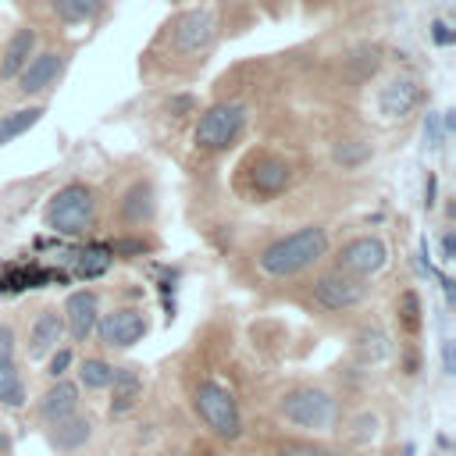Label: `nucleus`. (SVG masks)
<instances>
[{"label": "nucleus", "instance_id": "f257e3e1", "mask_svg": "<svg viewBox=\"0 0 456 456\" xmlns=\"http://www.w3.org/2000/svg\"><path fill=\"white\" fill-rule=\"evenodd\" d=\"M328 228L324 224H303L274 242H267L256 256L260 271L271 278H292L306 267H314L321 256H328Z\"/></svg>", "mask_w": 456, "mask_h": 456}, {"label": "nucleus", "instance_id": "f03ea898", "mask_svg": "<svg viewBox=\"0 0 456 456\" xmlns=\"http://www.w3.org/2000/svg\"><path fill=\"white\" fill-rule=\"evenodd\" d=\"M43 221H46L50 232H57L64 239H82L96 224V196H93V189L82 185V182L61 185L50 196Z\"/></svg>", "mask_w": 456, "mask_h": 456}, {"label": "nucleus", "instance_id": "7ed1b4c3", "mask_svg": "<svg viewBox=\"0 0 456 456\" xmlns=\"http://www.w3.org/2000/svg\"><path fill=\"white\" fill-rule=\"evenodd\" d=\"M192 410L200 413V420L224 442H235L242 435V410L235 403V395L214 381V378H203L196 388H192Z\"/></svg>", "mask_w": 456, "mask_h": 456}, {"label": "nucleus", "instance_id": "20e7f679", "mask_svg": "<svg viewBox=\"0 0 456 456\" xmlns=\"http://www.w3.org/2000/svg\"><path fill=\"white\" fill-rule=\"evenodd\" d=\"M246 118H249L246 103H235V100H221V103L207 107V110L196 118V128H192L196 150H203V153H221V150H228V146L242 135Z\"/></svg>", "mask_w": 456, "mask_h": 456}, {"label": "nucleus", "instance_id": "39448f33", "mask_svg": "<svg viewBox=\"0 0 456 456\" xmlns=\"http://www.w3.org/2000/svg\"><path fill=\"white\" fill-rule=\"evenodd\" d=\"M278 413L296 424V428H310V431H321L335 420V399L324 392V388H314V385H296L289 388L281 399H278Z\"/></svg>", "mask_w": 456, "mask_h": 456}, {"label": "nucleus", "instance_id": "423d86ee", "mask_svg": "<svg viewBox=\"0 0 456 456\" xmlns=\"http://www.w3.org/2000/svg\"><path fill=\"white\" fill-rule=\"evenodd\" d=\"M167 28H171V46H175V53L196 57V61H203V57L210 53L214 39H217V21H214V11H210V7H189V11H182Z\"/></svg>", "mask_w": 456, "mask_h": 456}, {"label": "nucleus", "instance_id": "0eeeda50", "mask_svg": "<svg viewBox=\"0 0 456 456\" xmlns=\"http://www.w3.org/2000/svg\"><path fill=\"white\" fill-rule=\"evenodd\" d=\"M310 296H314V303H317L321 310L338 314V310L360 306V303L367 299V285H363V278L331 267V271H321V274L310 281Z\"/></svg>", "mask_w": 456, "mask_h": 456}, {"label": "nucleus", "instance_id": "6e6552de", "mask_svg": "<svg viewBox=\"0 0 456 456\" xmlns=\"http://www.w3.org/2000/svg\"><path fill=\"white\" fill-rule=\"evenodd\" d=\"M292 185V164L278 153H256L249 164H246V189L264 203V200H274L281 196L285 189Z\"/></svg>", "mask_w": 456, "mask_h": 456}, {"label": "nucleus", "instance_id": "1a4fd4ad", "mask_svg": "<svg viewBox=\"0 0 456 456\" xmlns=\"http://www.w3.org/2000/svg\"><path fill=\"white\" fill-rule=\"evenodd\" d=\"M385 264H388V249L378 235H356V239L342 242L335 253V267L346 274H356V278H370Z\"/></svg>", "mask_w": 456, "mask_h": 456}, {"label": "nucleus", "instance_id": "9d476101", "mask_svg": "<svg viewBox=\"0 0 456 456\" xmlns=\"http://www.w3.org/2000/svg\"><path fill=\"white\" fill-rule=\"evenodd\" d=\"M93 331L100 335V342L107 349H128L146 335V317L135 306H118L110 314H100Z\"/></svg>", "mask_w": 456, "mask_h": 456}, {"label": "nucleus", "instance_id": "9b49d317", "mask_svg": "<svg viewBox=\"0 0 456 456\" xmlns=\"http://www.w3.org/2000/svg\"><path fill=\"white\" fill-rule=\"evenodd\" d=\"M61 71H64V53L61 50H36L28 57V64L14 75L18 93L21 96H39V93H46V89L57 86Z\"/></svg>", "mask_w": 456, "mask_h": 456}, {"label": "nucleus", "instance_id": "f8f14e48", "mask_svg": "<svg viewBox=\"0 0 456 456\" xmlns=\"http://www.w3.org/2000/svg\"><path fill=\"white\" fill-rule=\"evenodd\" d=\"M25 399H28V392H25V381L14 363V328L0 324V406L21 410Z\"/></svg>", "mask_w": 456, "mask_h": 456}, {"label": "nucleus", "instance_id": "ddd939ff", "mask_svg": "<svg viewBox=\"0 0 456 456\" xmlns=\"http://www.w3.org/2000/svg\"><path fill=\"white\" fill-rule=\"evenodd\" d=\"M417 103H420V82L410 78V75H395V78H388V82L378 89V110H381V118H388V121L406 118Z\"/></svg>", "mask_w": 456, "mask_h": 456}, {"label": "nucleus", "instance_id": "4468645a", "mask_svg": "<svg viewBox=\"0 0 456 456\" xmlns=\"http://www.w3.org/2000/svg\"><path fill=\"white\" fill-rule=\"evenodd\" d=\"M61 317H64V328L71 331V338H75V342H86V338L93 335V328H96V317H100V299H96V292H93V289H75V292L64 299Z\"/></svg>", "mask_w": 456, "mask_h": 456}, {"label": "nucleus", "instance_id": "2eb2a0df", "mask_svg": "<svg viewBox=\"0 0 456 456\" xmlns=\"http://www.w3.org/2000/svg\"><path fill=\"white\" fill-rule=\"evenodd\" d=\"M153 214H157V192L146 178H135L118 200V217H121V224L139 228V224H150Z\"/></svg>", "mask_w": 456, "mask_h": 456}, {"label": "nucleus", "instance_id": "dca6fc26", "mask_svg": "<svg viewBox=\"0 0 456 456\" xmlns=\"http://www.w3.org/2000/svg\"><path fill=\"white\" fill-rule=\"evenodd\" d=\"M36 43H39V32L32 25H21L11 32V39L4 43L0 50V78L4 82H14V75L28 64V57L36 53Z\"/></svg>", "mask_w": 456, "mask_h": 456}, {"label": "nucleus", "instance_id": "f3484780", "mask_svg": "<svg viewBox=\"0 0 456 456\" xmlns=\"http://www.w3.org/2000/svg\"><path fill=\"white\" fill-rule=\"evenodd\" d=\"M61 335H64V317H61V310H57V306L39 310L36 321H32V328H28V356H32V360H43L46 353L57 349Z\"/></svg>", "mask_w": 456, "mask_h": 456}, {"label": "nucleus", "instance_id": "a211bd4d", "mask_svg": "<svg viewBox=\"0 0 456 456\" xmlns=\"http://www.w3.org/2000/svg\"><path fill=\"white\" fill-rule=\"evenodd\" d=\"M107 388H110V417H125L142 399V374H139V367H114Z\"/></svg>", "mask_w": 456, "mask_h": 456}, {"label": "nucleus", "instance_id": "6ab92c4d", "mask_svg": "<svg viewBox=\"0 0 456 456\" xmlns=\"http://www.w3.org/2000/svg\"><path fill=\"white\" fill-rule=\"evenodd\" d=\"M75 410H78V385L64 381V378H53V385L39 395V417L46 424H53V420H61V417H68Z\"/></svg>", "mask_w": 456, "mask_h": 456}, {"label": "nucleus", "instance_id": "aec40b11", "mask_svg": "<svg viewBox=\"0 0 456 456\" xmlns=\"http://www.w3.org/2000/svg\"><path fill=\"white\" fill-rule=\"evenodd\" d=\"M89 438H93V424H89L86 417L68 413V417L53 420L50 442H53V449H57V452H75V449H82Z\"/></svg>", "mask_w": 456, "mask_h": 456}, {"label": "nucleus", "instance_id": "412c9836", "mask_svg": "<svg viewBox=\"0 0 456 456\" xmlns=\"http://www.w3.org/2000/svg\"><path fill=\"white\" fill-rule=\"evenodd\" d=\"M43 114H46L43 103H28V107H18V110L0 114V146H7V142H14L18 135H25L32 125H39Z\"/></svg>", "mask_w": 456, "mask_h": 456}, {"label": "nucleus", "instance_id": "4be33fe9", "mask_svg": "<svg viewBox=\"0 0 456 456\" xmlns=\"http://www.w3.org/2000/svg\"><path fill=\"white\" fill-rule=\"evenodd\" d=\"M356 353H360L363 363H378V360H385L392 353V342L378 324H370V328L356 331Z\"/></svg>", "mask_w": 456, "mask_h": 456}, {"label": "nucleus", "instance_id": "5701e85b", "mask_svg": "<svg viewBox=\"0 0 456 456\" xmlns=\"http://www.w3.org/2000/svg\"><path fill=\"white\" fill-rule=\"evenodd\" d=\"M370 153H374V150H370L363 139H342V142H335V153H331V157H335V164H342L346 171H356L360 164L370 160Z\"/></svg>", "mask_w": 456, "mask_h": 456}, {"label": "nucleus", "instance_id": "b1692460", "mask_svg": "<svg viewBox=\"0 0 456 456\" xmlns=\"http://www.w3.org/2000/svg\"><path fill=\"white\" fill-rule=\"evenodd\" d=\"M110 374H114V363H107L103 356H86L78 363V381L86 388H107L110 385Z\"/></svg>", "mask_w": 456, "mask_h": 456}, {"label": "nucleus", "instance_id": "393cba45", "mask_svg": "<svg viewBox=\"0 0 456 456\" xmlns=\"http://www.w3.org/2000/svg\"><path fill=\"white\" fill-rule=\"evenodd\" d=\"M100 11H103V0H61V7H57V14H61L68 25L93 21Z\"/></svg>", "mask_w": 456, "mask_h": 456}, {"label": "nucleus", "instance_id": "a878e982", "mask_svg": "<svg viewBox=\"0 0 456 456\" xmlns=\"http://www.w3.org/2000/svg\"><path fill=\"white\" fill-rule=\"evenodd\" d=\"M395 314H399V324H403L406 331H417V328H420V299H417L413 289H406V292L399 296Z\"/></svg>", "mask_w": 456, "mask_h": 456}, {"label": "nucleus", "instance_id": "bb28decb", "mask_svg": "<svg viewBox=\"0 0 456 456\" xmlns=\"http://www.w3.org/2000/svg\"><path fill=\"white\" fill-rule=\"evenodd\" d=\"M110 246H93V249H86L82 253V260H78V274H86V278H93V274H103L107 271V264H110Z\"/></svg>", "mask_w": 456, "mask_h": 456}, {"label": "nucleus", "instance_id": "cd10ccee", "mask_svg": "<svg viewBox=\"0 0 456 456\" xmlns=\"http://www.w3.org/2000/svg\"><path fill=\"white\" fill-rule=\"evenodd\" d=\"M278 456H346V452H338L331 445H321V442H281Z\"/></svg>", "mask_w": 456, "mask_h": 456}, {"label": "nucleus", "instance_id": "c85d7f7f", "mask_svg": "<svg viewBox=\"0 0 456 456\" xmlns=\"http://www.w3.org/2000/svg\"><path fill=\"white\" fill-rule=\"evenodd\" d=\"M424 139H428V146H431V150H438V146H442V139H445V128H442V114L428 110V118H424Z\"/></svg>", "mask_w": 456, "mask_h": 456}, {"label": "nucleus", "instance_id": "c756f323", "mask_svg": "<svg viewBox=\"0 0 456 456\" xmlns=\"http://www.w3.org/2000/svg\"><path fill=\"white\" fill-rule=\"evenodd\" d=\"M46 356H50L46 374H50V378H64V370L71 367V349H53V353H46Z\"/></svg>", "mask_w": 456, "mask_h": 456}, {"label": "nucleus", "instance_id": "7c9ffc66", "mask_svg": "<svg viewBox=\"0 0 456 456\" xmlns=\"http://www.w3.org/2000/svg\"><path fill=\"white\" fill-rule=\"evenodd\" d=\"M167 110H171V114H178V118H185V114H192V110H196V96L178 93V96H171V100H167Z\"/></svg>", "mask_w": 456, "mask_h": 456}, {"label": "nucleus", "instance_id": "2f4dec72", "mask_svg": "<svg viewBox=\"0 0 456 456\" xmlns=\"http://www.w3.org/2000/svg\"><path fill=\"white\" fill-rule=\"evenodd\" d=\"M431 39H435L438 46H452V43H456V32H452L445 21H431Z\"/></svg>", "mask_w": 456, "mask_h": 456}, {"label": "nucleus", "instance_id": "473e14b6", "mask_svg": "<svg viewBox=\"0 0 456 456\" xmlns=\"http://www.w3.org/2000/svg\"><path fill=\"white\" fill-rule=\"evenodd\" d=\"M456 256V239H452V232H445V239H442V260H452Z\"/></svg>", "mask_w": 456, "mask_h": 456}, {"label": "nucleus", "instance_id": "72a5a7b5", "mask_svg": "<svg viewBox=\"0 0 456 456\" xmlns=\"http://www.w3.org/2000/svg\"><path fill=\"white\" fill-rule=\"evenodd\" d=\"M424 196H428L424 203L431 207V203H435V175H428V189H424Z\"/></svg>", "mask_w": 456, "mask_h": 456}, {"label": "nucleus", "instance_id": "f704fd0d", "mask_svg": "<svg viewBox=\"0 0 456 456\" xmlns=\"http://www.w3.org/2000/svg\"><path fill=\"white\" fill-rule=\"evenodd\" d=\"M7 449H11V435H4V431H0V456H4Z\"/></svg>", "mask_w": 456, "mask_h": 456}, {"label": "nucleus", "instance_id": "c9c22d12", "mask_svg": "<svg viewBox=\"0 0 456 456\" xmlns=\"http://www.w3.org/2000/svg\"><path fill=\"white\" fill-rule=\"evenodd\" d=\"M221 4H235V0H221Z\"/></svg>", "mask_w": 456, "mask_h": 456}]
</instances>
